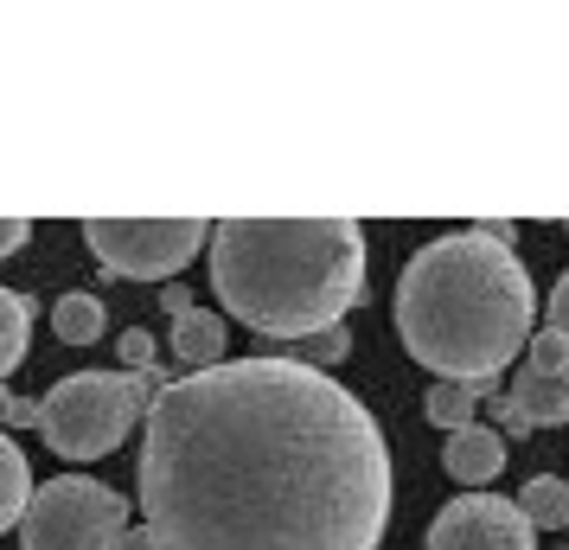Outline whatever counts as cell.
Segmentation results:
<instances>
[{"instance_id": "obj_1", "label": "cell", "mask_w": 569, "mask_h": 550, "mask_svg": "<svg viewBox=\"0 0 569 550\" xmlns=\"http://www.w3.org/2000/svg\"><path fill=\"white\" fill-rule=\"evenodd\" d=\"M134 487L167 550H378L390 448L333 371L257 352L173 378Z\"/></svg>"}, {"instance_id": "obj_2", "label": "cell", "mask_w": 569, "mask_h": 550, "mask_svg": "<svg viewBox=\"0 0 569 550\" xmlns=\"http://www.w3.org/2000/svg\"><path fill=\"white\" fill-rule=\"evenodd\" d=\"M538 289L518 250L480 231H448L422 243L397 276V333L416 366L441 384H487L531 352Z\"/></svg>"}, {"instance_id": "obj_3", "label": "cell", "mask_w": 569, "mask_h": 550, "mask_svg": "<svg viewBox=\"0 0 569 550\" xmlns=\"http://www.w3.org/2000/svg\"><path fill=\"white\" fill-rule=\"evenodd\" d=\"M211 289L269 340H313L365 301L359 218H218Z\"/></svg>"}, {"instance_id": "obj_4", "label": "cell", "mask_w": 569, "mask_h": 550, "mask_svg": "<svg viewBox=\"0 0 569 550\" xmlns=\"http://www.w3.org/2000/svg\"><path fill=\"white\" fill-rule=\"evenodd\" d=\"M122 538H129V499L90 473L46 480L20 519V550H122Z\"/></svg>"}, {"instance_id": "obj_5", "label": "cell", "mask_w": 569, "mask_h": 550, "mask_svg": "<svg viewBox=\"0 0 569 550\" xmlns=\"http://www.w3.org/2000/svg\"><path fill=\"white\" fill-rule=\"evenodd\" d=\"M141 410L129 397V371H71L46 391V422L39 436L64 461H97L129 436Z\"/></svg>"}, {"instance_id": "obj_6", "label": "cell", "mask_w": 569, "mask_h": 550, "mask_svg": "<svg viewBox=\"0 0 569 550\" xmlns=\"http://www.w3.org/2000/svg\"><path fill=\"white\" fill-rule=\"evenodd\" d=\"M83 237L103 269L167 289V276H180L211 243V224L206 218H83Z\"/></svg>"}, {"instance_id": "obj_7", "label": "cell", "mask_w": 569, "mask_h": 550, "mask_svg": "<svg viewBox=\"0 0 569 550\" xmlns=\"http://www.w3.org/2000/svg\"><path fill=\"white\" fill-rule=\"evenodd\" d=\"M538 524L525 519L518 499L499 493H461L448 499L429 524V550H538Z\"/></svg>"}, {"instance_id": "obj_8", "label": "cell", "mask_w": 569, "mask_h": 550, "mask_svg": "<svg viewBox=\"0 0 569 550\" xmlns=\"http://www.w3.org/2000/svg\"><path fill=\"white\" fill-rule=\"evenodd\" d=\"M441 468H448V480H461V487H487L506 468V436L487 429V422H473V429L441 442Z\"/></svg>"}, {"instance_id": "obj_9", "label": "cell", "mask_w": 569, "mask_h": 550, "mask_svg": "<svg viewBox=\"0 0 569 550\" xmlns=\"http://www.w3.org/2000/svg\"><path fill=\"white\" fill-rule=\"evenodd\" d=\"M224 320L211 314V308H192V314L173 320V352H180V366L192 371H211V366H224Z\"/></svg>"}, {"instance_id": "obj_10", "label": "cell", "mask_w": 569, "mask_h": 550, "mask_svg": "<svg viewBox=\"0 0 569 550\" xmlns=\"http://www.w3.org/2000/svg\"><path fill=\"white\" fill-rule=\"evenodd\" d=\"M506 397L518 403V417L531 422V429L569 422V371H563V378H538V371H525V378H518Z\"/></svg>"}, {"instance_id": "obj_11", "label": "cell", "mask_w": 569, "mask_h": 550, "mask_svg": "<svg viewBox=\"0 0 569 550\" xmlns=\"http://www.w3.org/2000/svg\"><path fill=\"white\" fill-rule=\"evenodd\" d=\"M32 468H27V454H20V442L13 436H0V531H13V524L27 519V506H32Z\"/></svg>"}, {"instance_id": "obj_12", "label": "cell", "mask_w": 569, "mask_h": 550, "mask_svg": "<svg viewBox=\"0 0 569 550\" xmlns=\"http://www.w3.org/2000/svg\"><path fill=\"white\" fill-rule=\"evenodd\" d=\"M492 384H436V391H429V403H422V410H429V422H436L441 436H461V429H473V410H480V397H487Z\"/></svg>"}, {"instance_id": "obj_13", "label": "cell", "mask_w": 569, "mask_h": 550, "mask_svg": "<svg viewBox=\"0 0 569 550\" xmlns=\"http://www.w3.org/2000/svg\"><path fill=\"white\" fill-rule=\"evenodd\" d=\"M52 327H58V340L64 346H97L103 340V301L97 294H58V308H52Z\"/></svg>"}, {"instance_id": "obj_14", "label": "cell", "mask_w": 569, "mask_h": 550, "mask_svg": "<svg viewBox=\"0 0 569 550\" xmlns=\"http://www.w3.org/2000/svg\"><path fill=\"white\" fill-rule=\"evenodd\" d=\"M525 519L538 524V531H569V480L557 473H538V480H525Z\"/></svg>"}, {"instance_id": "obj_15", "label": "cell", "mask_w": 569, "mask_h": 550, "mask_svg": "<svg viewBox=\"0 0 569 550\" xmlns=\"http://www.w3.org/2000/svg\"><path fill=\"white\" fill-rule=\"evenodd\" d=\"M27 327H32V301L0 282V378L27 359Z\"/></svg>"}, {"instance_id": "obj_16", "label": "cell", "mask_w": 569, "mask_h": 550, "mask_svg": "<svg viewBox=\"0 0 569 550\" xmlns=\"http://www.w3.org/2000/svg\"><path fill=\"white\" fill-rule=\"evenodd\" d=\"M525 371H538V378H563L569 371V346H563V333H531V352H525Z\"/></svg>"}, {"instance_id": "obj_17", "label": "cell", "mask_w": 569, "mask_h": 550, "mask_svg": "<svg viewBox=\"0 0 569 550\" xmlns=\"http://www.w3.org/2000/svg\"><path fill=\"white\" fill-rule=\"evenodd\" d=\"M301 346H308V366L313 371H333L339 359L352 352V333H346V327H327V333H313V340H301Z\"/></svg>"}, {"instance_id": "obj_18", "label": "cell", "mask_w": 569, "mask_h": 550, "mask_svg": "<svg viewBox=\"0 0 569 550\" xmlns=\"http://www.w3.org/2000/svg\"><path fill=\"white\" fill-rule=\"evenodd\" d=\"M116 352H122V371H154V340H148L141 327H129V333L116 340Z\"/></svg>"}, {"instance_id": "obj_19", "label": "cell", "mask_w": 569, "mask_h": 550, "mask_svg": "<svg viewBox=\"0 0 569 550\" xmlns=\"http://www.w3.org/2000/svg\"><path fill=\"white\" fill-rule=\"evenodd\" d=\"M46 422V397H13V417H7V429H39Z\"/></svg>"}, {"instance_id": "obj_20", "label": "cell", "mask_w": 569, "mask_h": 550, "mask_svg": "<svg viewBox=\"0 0 569 550\" xmlns=\"http://www.w3.org/2000/svg\"><path fill=\"white\" fill-rule=\"evenodd\" d=\"M550 333H563V346H569V276L550 289Z\"/></svg>"}, {"instance_id": "obj_21", "label": "cell", "mask_w": 569, "mask_h": 550, "mask_svg": "<svg viewBox=\"0 0 569 550\" xmlns=\"http://www.w3.org/2000/svg\"><path fill=\"white\" fill-rule=\"evenodd\" d=\"M27 237H32V224H27V218H0V257H13V250H20Z\"/></svg>"}, {"instance_id": "obj_22", "label": "cell", "mask_w": 569, "mask_h": 550, "mask_svg": "<svg viewBox=\"0 0 569 550\" xmlns=\"http://www.w3.org/2000/svg\"><path fill=\"white\" fill-rule=\"evenodd\" d=\"M467 231H480V237H492V243H506V250H512V218H480V224H467Z\"/></svg>"}, {"instance_id": "obj_23", "label": "cell", "mask_w": 569, "mask_h": 550, "mask_svg": "<svg viewBox=\"0 0 569 550\" xmlns=\"http://www.w3.org/2000/svg\"><path fill=\"white\" fill-rule=\"evenodd\" d=\"M160 301H167V314H173V320L192 314V289H186V282H167V289H160Z\"/></svg>"}, {"instance_id": "obj_24", "label": "cell", "mask_w": 569, "mask_h": 550, "mask_svg": "<svg viewBox=\"0 0 569 550\" xmlns=\"http://www.w3.org/2000/svg\"><path fill=\"white\" fill-rule=\"evenodd\" d=\"M122 550H167V544H160V531H154V524H129Z\"/></svg>"}, {"instance_id": "obj_25", "label": "cell", "mask_w": 569, "mask_h": 550, "mask_svg": "<svg viewBox=\"0 0 569 550\" xmlns=\"http://www.w3.org/2000/svg\"><path fill=\"white\" fill-rule=\"evenodd\" d=\"M7 417H13V391H0V429H7Z\"/></svg>"}]
</instances>
